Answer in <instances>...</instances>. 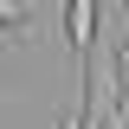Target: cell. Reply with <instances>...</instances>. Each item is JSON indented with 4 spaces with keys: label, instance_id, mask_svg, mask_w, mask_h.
<instances>
[{
    "label": "cell",
    "instance_id": "obj_1",
    "mask_svg": "<svg viewBox=\"0 0 129 129\" xmlns=\"http://www.w3.org/2000/svg\"><path fill=\"white\" fill-rule=\"evenodd\" d=\"M64 39L78 58V90H90V64H97V0H64Z\"/></svg>",
    "mask_w": 129,
    "mask_h": 129
},
{
    "label": "cell",
    "instance_id": "obj_2",
    "mask_svg": "<svg viewBox=\"0 0 129 129\" xmlns=\"http://www.w3.org/2000/svg\"><path fill=\"white\" fill-rule=\"evenodd\" d=\"M26 13H32V0H0V32L26 26Z\"/></svg>",
    "mask_w": 129,
    "mask_h": 129
},
{
    "label": "cell",
    "instance_id": "obj_3",
    "mask_svg": "<svg viewBox=\"0 0 129 129\" xmlns=\"http://www.w3.org/2000/svg\"><path fill=\"white\" fill-rule=\"evenodd\" d=\"M103 129H129V90H123V97H116V110H110V116H103Z\"/></svg>",
    "mask_w": 129,
    "mask_h": 129
}]
</instances>
